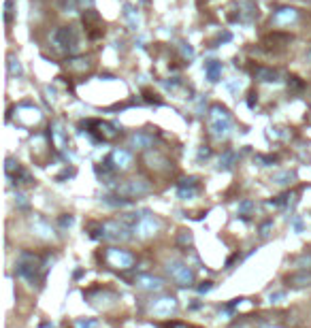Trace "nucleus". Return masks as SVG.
<instances>
[{"label":"nucleus","instance_id":"f257e3e1","mask_svg":"<svg viewBox=\"0 0 311 328\" xmlns=\"http://www.w3.org/2000/svg\"><path fill=\"white\" fill-rule=\"evenodd\" d=\"M209 130L216 139H228L230 132H232V118L228 113V109L219 107V105H213L209 109Z\"/></svg>","mask_w":311,"mask_h":328},{"label":"nucleus","instance_id":"f03ea898","mask_svg":"<svg viewBox=\"0 0 311 328\" xmlns=\"http://www.w3.org/2000/svg\"><path fill=\"white\" fill-rule=\"evenodd\" d=\"M38 256L36 254H30V252H22L17 258V265H15V273L19 275L22 279H26L30 286L36 284L38 279Z\"/></svg>","mask_w":311,"mask_h":328},{"label":"nucleus","instance_id":"7ed1b4c3","mask_svg":"<svg viewBox=\"0 0 311 328\" xmlns=\"http://www.w3.org/2000/svg\"><path fill=\"white\" fill-rule=\"evenodd\" d=\"M166 273L171 275V279L177 286H181V288H190L194 284V279H196V275H194L190 265L179 262V260H171V262H168V265H166Z\"/></svg>","mask_w":311,"mask_h":328},{"label":"nucleus","instance_id":"20e7f679","mask_svg":"<svg viewBox=\"0 0 311 328\" xmlns=\"http://www.w3.org/2000/svg\"><path fill=\"white\" fill-rule=\"evenodd\" d=\"M160 220L156 215H152L150 211H143V215H139L137 224L132 226V233L139 237V239H152V237L160 230Z\"/></svg>","mask_w":311,"mask_h":328},{"label":"nucleus","instance_id":"39448f33","mask_svg":"<svg viewBox=\"0 0 311 328\" xmlns=\"http://www.w3.org/2000/svg\"><path fill=\"white\" fill-rule=\"evenodd\" d=\"M152 190V185L145 181V179H130V181H124L120 183L115 192H118V196H124L126 201L128 198H139V196H145L147 192Z\"/></svg>","mask_w":311,"mask_h":328},{"label":"nucleus","instance_id":"423d86ee","mask_svg":"<svg viewBox=\"0 0 311 328\" xmlns=\"http://www.w3.org/2000/svg\"><path fill=\"white\" fill-rule=\"evenodd\" d=\"M100 237L105 241H128L130 239V228L124 222H105L100 226Z\"/></svg>","mask_w":311,"mask_h":328},{"label":"nucleus","instance_id":"0eeeda50","mask_svg":"<svg viewBox=\"0 0 311 328\" xmlns=\"http://www.w3.org/2000/svg\"><path fill=\"white\" fill-rule=\"evenodd\" d=\"M105 260L113 268H130L134 265V256L130 252H126V249H120V247H109L105 254Z\"/></svg>","mask_w":311,"mask_h":328},{"label":"nucleus","instance_id":"6e6552de","mask_svg":"<svg viewBox=\"0 0 311 328\" xmlns=\"http://www.w3.org/2000/svg\"><path fill=\"white\" fill-rule=\"evenodd\" d=\"M54 43L58 45V49H64V51L75 49L77 47V30L73 28V26H64V28L56 30Z\"/></svg>","mask_w":311,"mask_h":328},{"label":"nucleus","instance_id":"1a4fd4ad","mask_svg":"<svg viewBox=\"0 0 311 328\" xmlns=\"http://www.w3.org/2000/svg\"><path fill=\"white\" fill-rule=\"evenodd\" d=\"M175 311H177V298L175 297H162L152 305V313L158 318H168Z\"/></svg>","mask_w":311,"mask_h":328},{"label":"nucleus","instance_id":"9d476101","mask_svg":"<svg viewBox=\"0 0 311 328\" xmlns=\"http://www.w3.org/2000/svg\"><path fill=\"white\" fill-rule=\"evenodd\" d=\"M134 286H137L139 290H145V292H160L162 288H164V279L154 277V275H139V277L134 279Z\"/></svg>","mask_w":311,"mask_h":328},{"label":"nucleus","instance_id":"9b49d317","mask_svg":"<svg viewBox=\"0 0 311 328\" xmlns=\"http://www.w3.org/2000/svg\"><path fill=\"white\" fill-rule=\"evenodd\" d=\"M299 19V11L292 9V6H281V9L275 11L273 15V24L275 26H290Z\"/></svg>","mask_w":311,"mask_h":328},{"label":"nucleus","instance_id":"f8f14e48","mask_svg":"<svg viewBox=\"0 0 311 328\" xmlns=\"http://www.w3.org/2000/svg\"><path fill=\"white\" fill-rule=\"evenodd\" d=\"M30 224H32V230H34L36 237H41V239H51V235H54V233H51V226L43 220L41 215L34 213V215H32V220H30Z\"/></svg>","mask_w":311,"mask_h":328},{"label":"nucleus","instance_id":"ddd939ff","mask_svg":"<svg viewBox=\"0 0 311 328\" xmlns=\"http://www.w3.org/2000/svg\"><path fill=\"white\" fill-rule=\"evenodd\" d=\"M111 162L115 164V169L124 171L132 164V156H130V151H126V149H115L111 153Z\"/></svg>","mask_w":311,"mask_h":328},{"label":"nucleus","instance_id":"4468645a","mask_svg":"<svg viewBox=\"0 0 311 328\" xmlns=\"http://www.w3.org/2000/svg\"><path fill=\"white\" fill-rule=\"evenodd\" d=\"M205 75H207V79H209L211 83L219 81V77H222V62H219V60H209L205 64Z\"/></svg>","mask_w":311,"mask_h":328},{"label":"nucleus","instance_id":"2eb2a0df","mask_svg":"<svg viewBox=\"0 0 311 328\" xmlns=\"http://www.w3.org/2000/svg\"><path fill=\"white\" fill-rule=\"evenodd\" d=\"M130 143H132L134 149H147V147H152L154 137L150 132H137V134H132Z\"/></svg>","mask_w":311,"mask_h":328},{"label":"nucleus","instance_id":"dca6fc26","mask_svg":"<svg viewBox=\"0 0 311 328\" xmlns=\"http://www.w3.org/2000/svg\"><path fill=\"white\" fill-rule=\"evenodd\" d=\"M288 284L294 286V288H305V286H311V273L307 271H301V273H294L288 277Z\"/></svg>","mask_w":311,"mask_h":328},{"label":"nucleus","instance_id":"f3484780","mask_svg":"<svg viewBox=\"0 0 311 328\" xmlns=\"http://www.w3.org/2000/svg\"><path fill=\"white\" fill-rule=\"evenodd\" d=\"M235 158H237V156H235V151H230V149H228V151H224V156L219 158L218 169H219V171H228L230 166H232V162H235Z\"/></svg>","mask_w":311,"mask_h":328},{"label":"nucleus","instance_id":"a211bd4d","mask_svg":"<svg viewBox=\"0 0 311 328\" xmlns=\"http://www.w3.org/2000/svg\"><path fill=\"white\" fill-rule=\"evenodd\" d=\"M256 77L260 81H277L280 75H277L273 68H256Z\"/></svg>","mask_w":311,"mask_h":328},{"label":"nucleus","instance_id":"6ab92c4d","mask_svg":"<svg viewBox=\"0 0 311 328\" xmlns=\"http://www.w3.org/2000/svg\"><path fill=\"white\" fill-rule=\"evenodd\" d=\"M90 62L88 58H73V60H68V68H77V70H83V68H90Z\"/></svg>","mask_w":311,"mask_h":328},{"label":"nucleus","instance_id":"aec40b11","mask_svg":"<svg viewBox=\"0 0 311 328\" xmlns=\"http://www.w3.org/2000/svg\"><path fill=\"white\" fill-rule=\"evenodd\" d=\"M294 179V173H290V171H283V173H277V175H273V181L275 183H280V185H286L290 183Z\"/></svg>","mask_w":311,"mask_h":328},{"label":"nucleus","instance_id":"412c9836","mask_svg":"<svg viewBox=\"0 0 311 328\" xmlns=\"http://www.w3.org/2000/svg\"><path fill=\"white\" fill-rule=\"evenodd\" d=\"M177 243H179V245H184V247L192 245V235H190V230H181V233L177 235Z\"/></svg>","mask_w":311,"mask_h":328},{"label":"nucleus","instance_id":"4be33fe9","mask_svg":"<svg viewBox=\"0 0 311 328\" xmlns=\"http://www.w3.org/2000/svg\"><path fill=\"white\" fill-rule=\"evenodd\" d=\"M194 194H196V192H194V188H179V190H177V196L181 198V201H192Z\"/></svg>","mask_w":311,"mask_h":328},{"label":"nucleus","instance_id":"5701e85b","mask_svg":"<svg viewBox=\"0 0 311 328\" xmlns=\"http://www.w3.org/2000/svg\"><path fill=\"white\" fill-rule=\"evenodd\" d=\"M54 139H56V145L60 147V149H64V132H62V128L60 126H54Z\"/></svg>","mask_w":311,"mask_h":328},{"label":"nucleus","instance_id":"b1692460","mask_svg":"<svg viewBox=\"0 0 311 328\" xmlns=\"http://www.w3.org/2000/svg\"><path fill=\"white\" fill-rule=\"evenodd\" d=\"M77 328H98V320H77Z\"/></svg>","mask_w":311,"mask_h":328},{"label":"nucleus","instance_id":"393cba45","mask_svg":"<svg viewBox=\"0 0 311 328\" xmlns=\"http://www.w3.org/2000/svg\"><path fill=\"white\" fill-rule=\"evenodd\" d=\"M251 209H254V203H251V201H241V203H239V213H241V215H248Z\"/></svg>","mask_w":311,"mask_h":328},{"label":"nucleus","instance_id":"a878e982","mask_svg":"<svg viewBox=\"0 0 311 328\" xmlns=\"http://www.w3.org/2000/svg\"><path fill=\"white\" fill-rule=\"evenodd\" d=\"M9 70H11V75H22V64L11 58V60H9Z\"/></svg>","mask_w":311,"mask_h":328},{"label":"nucleus","instance_id":"bb28decb","mask_svg":"<svg viewBox=\"0 0 311 328\" xmlns=\"http://www.w3.org/2000/svg\"><path fill=\"white\" fill-rule=\"evenodd\" d=\"M73 224H75V217H73V215H62V217H60V226H62V228H70Z\"/></svg>","mask_w":311,"mask_h":328},{"label":"nucleus","instance_id":"cd10ccee","mask_svg":"<svg viewBox=\"0 0 311 328\" xmlns=\"http://www.w3.org/2000/svg\"><path fill=\"white\" fill-rule=\"evenodd\" d=\"M283 298H286V292H271V294H269V300H271V303H281Z\"/></svg>","mask_w":311,"mask_h":328},{"label":"nucleus","instance_id":"c85d7f7f","mask_svg":"<svg viewBox=\"0 0 311 328\" xmlns=\"http://www.w3.org/2000/svg\"><path fill=\"white\" fill-rule=\"evenodd\" d=\"M194 185H196V177H187L179 183V188H194Z\"/></svg>","mask_w":311,"mask_h":328},{"label":"nucleus","instance_id":"c756f323","mask_svg":"<svg viewBox=\"0 0 311 328\" xmlns=\"http://www.w3.org/2000/svg\"><path fill=\"white\" fill-rule=\"evenodd\" d=\"M15 203H17L19 209H28V201H26L24 194H17V196H15Z\"/></svg>","mask_w":311,"mask_h":328},{"label":"nucleus","instance_id":"7c9ffc66","mask_svg":"<svg viewBox=\"0 0 311 328\" xmlns=\"http://www.w3.org/2000/svg\"><path fill=\"white\" fill-rule=\"evenodd\" d=\"M213 288V281H203V284L198 286V294H207Z\"/></svg>","mask_w":311,"mask_h":328},{"label":"nucleus","instance_id":"2f4dec72","mask_svg":"<svg viewBox=\"0 0 311 328\" xmlns=\"http://www.w3.org/2000/svg\"><path fill=\"white\" fill-rule=\"evenodd\" d=\"M271 228H273V224H271V222H267V224H264V226L260 228V237H269Z\"/></svg>","mask_w":311,"mask_h":328},{"label":"nucleus","instance_id":"473e14b6","mask_svg":"<svg viewBox=\"0 0 311 328\" xmlns=\"http://www.w3.org/2000/svg\"><path fill=\"white\" fill-rule=\"evenodd\" d=\"M209 156H211V149H209V147H203V149L198 151V160H203V158L207 160V158H209Z\"/></svg>","mask_w":311,"mask_h":328},{"label":"nucleus","instance_id":"72a5a7b5","mask_svg":"<svg viewBox=\"0 0 311 328\" xmlns=\"http://www.w3.org/2000/svg\"><path fill=\"white\" fill-rule=\"evenodd\" d=\"M292 226H294L296 233H301V230H303V222H301V217H294V220H292Z\"/></svg>","mask_w":311,"mask_h":328},{"label":"nucleus","instance_id":"f704fd0d","mask_svg":"<svg viewBox=\"0 0 311 328\" xmlns=\"http://www.w3.org/2000/svg\"><path fill=\"white\" fill-rule=\"evenodd\" d=\"M273 328H277V326H273Z\"/></svg>","mask_w":311,"mask_h":328}]
</instances>
